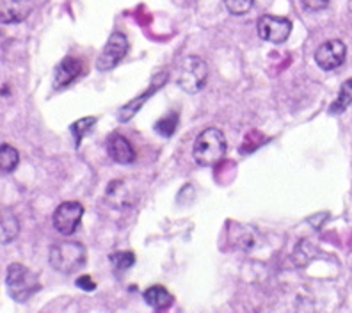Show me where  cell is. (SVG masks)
Instances as JSON below:
<instances>
[{"mask_svg": "<svg viewBox=\"0 0 352 313\" xmlns=\"http://www.w3.org/2000/svg\"><path fill=\"white\" fill-rule=\"evenodd\" d=\"M226 138L219 129H205L194 141L192 157L201 168H212L226 155Z\"/></svg>", "mask_w": 352, "mask_h": 313, "instance_id": "obj_1", "label": "cell"}, {"mask_svg": "<svg viewBox=\"0 0 352 313\" xmlns=\"http://www.w3.org/2000/svg\"><path fill=\"white\" fill-rule=\"evenodd\" d=\"M48 262L63 274H72L86 263V248L77 241L56 242L50 248Z\"/></svg>", "mask_w": 352, "mask_h": 313, "instance_id": "obj_2", "label": "cell"}, {"mask_svg": "<svg viewBox=\"0 0 352 313\" xmlns=\"http://www.w3.org/2000/svg\"><path fill=\"white\" fill-rule=\"evenodd\" d=\"M6 287L11 299L25 303L39 290L38 276L22 263H11L6 272Z\"/></svg>", "mask_w": 352, "mask_h": 313, "instance_id": "obj_3", "label": "cell"}, {"mask_svg": "<svg viewBox=\"0 0 352 313\" xmlns=\"http://www.w3.org/2000/svg\"><path fill=\"white\" fill-rule=\"evenodd\" d=\"M206 77H208V66L205 61L198 56H187L178 66L176 84L185 93H198L205 87Z\"/></svg>", "mask_w": 352, "mask_h": 313, "instance_id": "obj_4", "label": "cell"}, {"mask_svg": "<svg viewBox=\"0 0 352 313\" xmlns=\"http://www.w3.org/2000/svg\"><path fill=\"white\" fill-rule=\"evenodd\" d=\"M129 39H126V36L123 32H120V30L112 32L107 45L103 47L102 54L98 56L96 68L100 72H111L112 68H116L121 61L125 59L126 54H129Z\"/></svg>", "mask_w": 352, "mask_h": 313, "instance_id": "obj_5", "label": "cell"}, {"mask_svg": "<svg viewBox=\"0 0 352 313\" xmlns=\"http://www.w3.org/2000/svg\"><path fill=\"white\" fill-rule=\"evenodd\" d=\"M258 36L263 41H269L272 45L285 43L292 32V22L285 17H274V14H263L258 20Z\"/></svg>", "mask_w": 352, "mask_h": 313, "instance_id": "obj_6", "label": "cell"}, {"mask_svg": "<svg viewBox=\"0 0 352 313\" xmlns=\"http://www.w3.org/2000/svg\"><path fill=\"white\" fill-rule=\"evenodd\" d=\"M82 215H84V206L80 203L65 202L56 208L52 215V223L60 235H74L80 224Z\"/></svg>", "mask_w": 352, "mask_h": 313, "instance_id": "obj_7", "label": "cell"}, {"mask_svg": "<svg viewBox=\"0 0 352 313\" xmlns=\"http://www.w3.org/2000/svg\"><path fill=\"white\" fill-rule=\"evenodd\" d=\"M347 56V47L342 39H329L322 43L315 52V63L326 72L336 69L345 63Z\"/></svg>", "mask_w": 352, "mask_h": 313, "instance_id": "obj_8", "label": "cell"}, {"mask_svg": "<svg viewBox=\"0 0 352 313\" xmlns=\"http://www.w3.org/2000/svg\"><path fill=\"white\" fill-rule=\"evenodd\" d=\"M32 13L30 0H0V22L4 25L23 22Z\"/></svg>", "mask_w": 352, "mask_h": 313, "instance_id": "obj_9", "label": "cell"}, {"mask_svg": "<svg viewBox=\"0 0 352 313\" xmlns=\"http://www.w3.org/2000/svg\"><path fill=\"white\" fill-rule=\"evenodd\" d=\"M107 153L118 164H132L135 160V150L132 148V142L121 133H112L107 139Z\"/></svg>", "mask_w": 352, "mask_h": 313, "instance_id": "obj_10", "label": "cell"}, {"mask_svg": "<svg viewBox=\"0 0 352 313\" xmlns=\"http://www.w3.org/2000/svg\"><path fill=\"white\" fill-rule=\"evenodd\" d=\"M82 61H78L77 57H66L65 61H60L59 66L56 68L54 73V87L60 89V87H66L68 84H72L74 80H77L82 75Z\"/></svg>", "mask_w": 352, "mask_h": 313, "instance_id": "obj_11", "label": "cell"}, {"mask_svg": "<svg viewBox=\"0 0 352 313\" xmlns=\"http://www.w3.org/2000/svg\"><path fill=\"white\" fill-rule=\"evenodd\" d=\"M142 297H144V301H146V305H150L151 308L155 310L168 308V306H171L173 303V296L169 294L168 288L162 287V285H151L150 288L144 290Z\"/></svg>", "mask_w": 352, "mask_h": 313, "instance_id": "obj_12", "label": "cell"}, {"mask_svg": "<svg viewBox=\"0 0 352 313\" xmlns=\"http://www.w3.org/2000/svg\"><path fill=\"white\" fill-rule=\"evenodd\" d=\"M352 103V78L345 80L340 87V93L336 96V100L331 103L329 114H342L344 111H347L349 105Z\"/></svg>", "mask_w": 352, "mask_h": 313, "instance_id": "obj_13", "label": "cell"}, {"mask_svg": "<svg viewBox=\"0 0 352 313\" xmlns=\"http://www.w3.org/2000/svg\"><path fill=\"white\" fill-rule=\"evenodd\" d=\"M20 232V223L9 211H2V228H0V237L2 244H9Z\"/></svg>", "mask_w": 352, "mask_h": 313, "instance_id": "obj_14", "label": "cell"}, {"mask_svg": "<svg viewBox=\"0 0 352 313\" xmlns=\"http://www.w3.org/2000/svg\"><path fill=\"white\" fill-rule=\"evenodd\" d=\"M20 162V153L8 142H2L0 146V169L4 173H13Z\"/></svg>", "mask_w": 352, "mask_h": 313, "instance_id": "obj_15", "label": "cell"}, {"mask_svg": "<svg viewBox=\"0 0 352 313\" xmlns=\"http://www.w3.org/2000/svg\"><path fill=\"white\" fill-rule=\"evenodd\" d=\"M159 84H153V87H151V89H148L146 93H144V95H141L139 96L138 100H133V102H130V103H126L125 107L121 109V112H120V120L121 121H129L130 118L133 116V114H135V112L139 111V107H141L142 103L146 102V98H150L151 95H153L155 91L159 89Z\"/></svg>", "mask_w": 352, "mask_h": 313, "instance_id": "obj_16", "label": "cell"}, {"mask_svg": "<svg viewBox=\"0 0 352 313\" xmlns=\"http://www.w3.org/2000/svg\"><path fill=\"white\" fill-rule=\"evenodd\" d=\"M95 123H96V118H93V116L80 118V120H78V121L72 123L69 130H72V133H74L75 146L80 144V141H82V139H84V136H87V133H89L91 130H93Z\"/></svg>", "mask_w": 352, "mask_h": 313, "instance_id": "obj_17", "label": "cell"}, {"mask_svg": "<svg viewBox=\"0 0 352 313\" xmlns=\"http://www.w3.org/2000/svg\"><path fill=\"white\" fill-rule=\"evenodd\" d=\"M178 114L176 112H169V114H166L164 118H160L157 123H155V130H157V133H160V136H164V138H169V136H173L176 130V127H178Z\"/></svg>", "mask_w": 352, "mask_h": 313, "instance_id": "obj_18", "label": "cell"}, {"mask_svg": "<svg viewBox=\"0 0 352 313\" xmlns=\"http://www.w3.org/2000/svg\"><path fill=\"white\" fill-rule=\"evenodd\" d=\"M224 6L232 14L242 17V14L250 13V9L253 8V0H224Z\"/></svg>", "mask_w": 352, "mask_h": 313, "instance_id": "obj_19", "label": "cell"}, {"mask_svg": "<svg viewBox=\"0 0 352 313\" xmlns=\"http://www.w3.org/2000/svg\"><path fill=\"white\" fill-rule=\"evenodd\" d=\"M111 262L118 270H126L133 266L135 257H133V253H130V251H125V253H114L111 255Z\"/></svg>", "mask_w": 352, "mask_h": 313, "instance_id": "obj_20", "label": "cell"}, {"mask_svg": "<svg viewBox=\"0 0 352 313\" xmlns=\"http://www.w3.org/2000/svg\"><path fill=\"white\" fill-rule=\"evenodd\" d=\"M331 0H302V8L309 13H317V11H322L329 6Z\"/></svg>", "mask_w": 352, "mask_h": 313, "instance_id": "obj_21", "label": "cell"}, {"mask_svg": "<svg viewBox=\"0 0 352 313\" xmlns=\"http://www.w3.org/2000/svg\"><path fill=\"white\" fill-rule=\"evenodd\" d=\"M77 287L84 288V290H95L96 283H95V281H93V279L89 278V276L84 274V276H80V278L77 279Z\"/></svg>", "mask_w": 352, "mask_h": 313, "instance_id": "obj_22", "label": "cell"}]
</instances>
